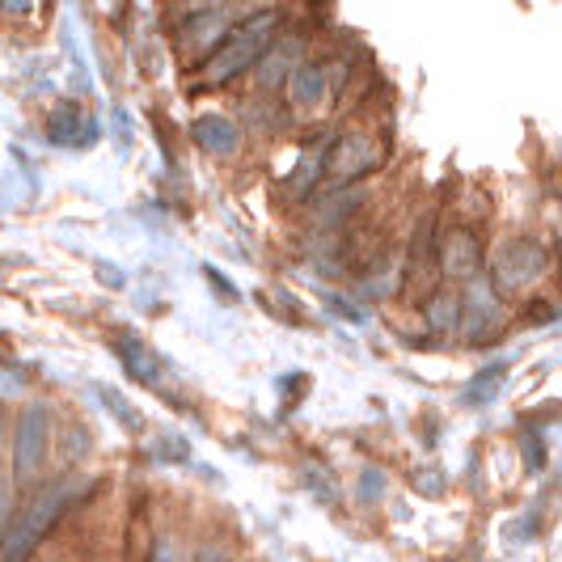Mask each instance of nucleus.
Segmentation results:
<instances>
[{"instance_id": "1", "label": "nucleus", "mask_w": 562, "mask_h": 562, "mask_svg": "<svg viewBox=\"0 0 562 562\" xmlns=\"http://www.w3.org/2000/svg\"><path fill=\"white\" fill-rule=\"evenodd\" d=\"M276 22H280V13H276V9H267V13L250 18L246 26L233 30V34L225 38V47H221V52H212L207 77H212V81H228V77L246 72L250 64H258L262 52H267V43H271V34H276Z\"/></svg>"}, {"instance_id": "2", "label": "nucleus", "mask_w": 562, "mask_h": 562, "mask_svg": "<svg viewBox=\"0 0 562 562\" xmlns=\"http://www.w3.org/2000/svg\"><path fill=\"white\" fill-rule=\"evenodd\" d=\"M546 267H550V254L541 250V241H533V237H512L491 258V280H495V288H504V292H516V288H529V283L541 280Z\"/></svg>"}, {"instance_id": "3", "label": "nucleus", "mask_w": 562, "mask_h": 562, "mask_svg": "<svg viewBox=\"0 0 562 562\" xmlns=\"http://www.w3.org/2000/svg\"><path fill=\"white\" fill-rule=\"evenodd\" d=\"M499 326H504V310H499V296H495V280H479L465 288V296H461V330L482 342V338L499 335Z\"/></svg>"}, {"instance_id": "4", "label": "nucleus", "mask_w": 562, "mask_h": 562, "mask_svg": "<svg viewBox=\"0 0 562 562\" xmlns=\"http://www.w3.org/2000/svg\"><path fill=\"white\" fill-rule=\"evenodd\" d=\"M72 491H77V486H52L43 499H34V507L18 520V529H13V537H9L4 554H30V546L47 533V529L56 525L59 512L68 507V495H72Z\"/></svg>"}, {"instance_id": "5", "label": "nucleus", "mask_w": 562, "mask_h": 562, "mask_svg": "<svg viewBox=\"0 0 562 562\" xmlns=\"http://www.w3.org/2000/svg\"><path fill=\"white\" fill-rule=\"evenodd\" d=\"M47 411L43 406H30L26 415H22V423H18V445H13V452H18V479L30 482L38 479V470H43V461H47Z\"/></svg>"}, {"instance_id": "6", "label": "nucleus", "mask_w": 562, "mask_h": 562, "mask_svg": "<svg viewBox=\"0 0 562 562\" xmlns=\"http://www.w3.org/2000/svg\"><path fill=\"white\" fill-rule=\"evenodd\" d=\"M440 271L449 276V280H474L482 271V241L479 233H470V228H457L449 241H445V250H440Z\"/></svg>"}, {"instance_id": "7", "label": "nucleus", "mask_w": 562, "mask_h": 562, "mask_svg": "<svg viewBox=\"0 0 562 562\" xmlns=\"http://www.w3.org/2000/svg\"><path fill=\"white\" fill-rule=\"evenodd\" d=\"M326 161L335 169L338 178H356V173H364V169L381 166V153H376V144L368 140V136H342V140L326 153Z\"/></svg>"}, {"instance_id": "8", "label": "nucleus", "mask_w": 562, "mask_h": 562, "mask_svg": "<svg viewBox=\"0 0 562 562\" xmlns=\"http://www.w3.org/2000/svg\"><path fill=\"white\" fill-rule=\"evenodd\" d=\"M195 140L207 148V153H233L237 148V127L221 119V114H207L195 123Z\"/></svg>"}, {"instance_id": "9", "label": "nucleus", "mask_w": 562, "mask_h": 562, "mask_svg": "<svg viewBox=\"0 0 562 562\" xmlns=\"http://www.w3.org/2000/svg\"><path fill=\"white\" fill-rule=\"evenodd\" d=\"M504 376H507V364H491V368H482L474 381H465V390H461V402L465 406H486L491 397L499 394V385H504Z\"/></svg>"}, {"instance_id": "10", "label": "nucleus", "mask_w": 562, "mask_h": 562, "mask_svg": "<svg viewBox=\"0 0 562 562\" xmlns=\"http://www.w3.org/2000/svg\"><path fill=\"white\" fill-rule=\"evenodd\" d=\"M427 326H431V330H452V326H461V296L436 292V296L427 301Z\"/></svg>"}, {"instance_id": "11", "label": "nucleus", "mask_w": 562, "mask_h": 562, "mask_svg": "<svg viewBox=\"0 0 562 562\" xmlns=\"http://www.w3.org/2000/svg\"><path fill=\"white\" fill-rule=\"evenodd\" d=\"M119 356L127 360V372L136 376V381H157V364H153V356L144 351V342L140 338H119Z\"/></svg>"}, {"instance_id": "12", "label": "nucleus", "mask_w": 562, "mask_h": 562, "mask_svg": "<svg viewBox=\"0 0 562 562\" xmlns=\"http://www.w3.org/2000/svg\"><path fill=\"white\" fill-rule=\"evenodd\" d=\"M322 89H326V77H322L317 64H305V68L292 72V98H296L301 106H313V102L322 98Z\"/></svg>"}, {"instance_id": "13", "label": "nucleus", "mask_w": 562, "mask_h": 562, "mask_svg": "<svg viewBox=\"0 0 562 562\" xmlns=\"http://www.w3.org/2000/svg\"><path fill=\"white\" fill-rule=\"evenodd\" d=\"M520 452H525V465H529V470H541V465H546V445H541L537 431H525V436H520Z\"/></svg>"}, {"instance_id": "14", "label": "nucleus", "mask_w": 562, "mask_h": 562, "mask_svg": "<svg viewBox=\"0 0 562 562\" xmlns=\"http://www.w3.org/2000/svg\"><path fill=\"white\" fill-rule=\"evenodd\" d=\"M102 397H106V406H111L114 415H119V419L127 423V427H140V415H136V411H132V406H127V402H123V397H119V394H111V390H102Z\"/></svg>"}, {"instance_id": "15", "label": "nucleus", "mask_w": 562, "mask_h": 562, "mask_svg": "<svg viewBox=\"0 0 562 562\" xmlns=\"http://www.w3.org/2000/svg\"><path fill=\"white\" fill-rule=\"evenodd\" d=\"M381 491H385V474H381V470H368L364 482H360V499H368V504H372Z\"/></svg>"}, {"instance_id": "16", "label": "nucleus", "mask_w": 562, "mask_h": 562, "mask_svg": "<svg viewBox=\"0 0 562 562\" xmlns=\"http://www.w3.org/2000/svg\"><path fill=\"white\" fill-rule=\"evenodd\" d=\"M415 486L427 491V495H440V491H445V474H440V470H419V474H415Z\"/></svg>"}, {"instance_id": "17", "label": "nucleus", "mask_w": 562, "mask_h": 562, "mask_svg": "<svg viewBox=\"0 0 562 562\" xmlns=\"http://www.w3.org/2000/svg\"><path fill=\"white\" fill-rule=\"evenodd\" d=\"M207 280H212V288H221L225 292V301H237V288L225 280V276H216V271H207Z\"/></svg>"}, {"instance_id": "18", "label": "nucleus", "mask_w": 562, "mask_h": 562, "mask_svg": "<svg viewBox=\"0 0 562 562\" xmlns=\"http://www.w3.org/2000/svg\"><path fill=\"white\" fill-rule=\"evenodd\" d=\"M30 0H4V13H26Z\"/></svg>"}]
</instances>
